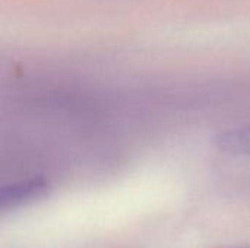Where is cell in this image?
Masks as SVG:
<instances>
[{
	"label": "cell",
	"mask_w": 250,
	"mask_h": 248,
	"mask_svg": "<svg viewBox=\"0 0 250 248\" xmlns=\"http://www.w3.org/2000/svg\"><path fill=\"white\" fill-rule=\"evenodd\" d=\"M50 193V184L41 177L22 180L9 186H4L0 191V209L1 213L13 212L26 206H31Z\"/></svg>",
	"instance_id": "6da1fadb"
},
{
	"label": "cell",
	"mask_w": 250,
	"mask_h": 248,
	"mask_svg": "<svg viewBox=\"0 0 250 248\" xmlns=\"http://www.w3.org/2000/svg\"><path fill=\"white\" fill-rule=\"evenodd\" d=\"M217 148L234 156H250V123L229 129L215 140Z\"/></svg>",
	"instance_id": "7a4b0ae2"
}]
</instances>
